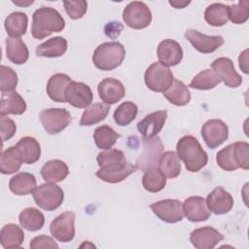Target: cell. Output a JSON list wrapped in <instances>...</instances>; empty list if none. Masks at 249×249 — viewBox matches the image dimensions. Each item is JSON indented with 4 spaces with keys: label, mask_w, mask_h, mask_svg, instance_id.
<instances>
[{
    "label": "cell",
    "mask_w": 249,
    "mask_h": 249,
    "mask_svg": "<svg viewBox=\"0 0 249 249\" xmlns=\"http://www.w3.org/2000/svg\"><path fill=\"white\" fill-rule=\"evenodd\" d=\"M99 169L96 176L104 182L115 184L124 181L136 170V166L126 161L123 151L109 149L100 152L96 157Z\"/></svg>",
    "instance_id": "cell-1"
},
{
    "label": "cell",
    "mask_w": 249,
    "mask_h": 249,
    "mask_svg": "<svg viewBox=\"0 0 249 249\" xmlns=\"http://www.w3.org/2000/svg\"><path fill=\"white\" fill-rule=\"evenodd\" d=\"M64 27V18L53 8L42 7L33 14L31 34L35 39H44L53 32L62 31Z\"/></svg>",
    "instance_id": "cell-2"
},
{
    "label": "cell",
    "mask_w": 249,
    "mask_h": 249,
    "mask_svg": "<svg viewBox=\"0 0 249 249\" xmlns=\"http://www.w3.org/2000/svg\"><path fill=\"white\" fill-rule=\"evenodd\" d=\"M177 156L183 160L185 167L190 172H197L208 161L206 152L200 146L198 140L193 135L181 137L176 145Z\"/></svg>",
    "instance_id": "cell-3"
},
{
    "label": "cell",
    "mask_w": 249,
    "mask_h": 249,
    "mask_svg": "<svg viewBox=\"0 0 249 249\" xmlns=\"http://www.w3.org/2000/svg\"><path fill=\"white\" fill-rule=\"evenodd\" d=\"M125 56L124 47L119 42H106L99 45L93 54L94 66L102 71H111L119 67Z\"/></svg>",
    "instance_id": "cell-4"
},
{
    "label": "cell",
    "mask_w": 249,
    "mask_h": 249,
    "mask_svg": "<svg viewBox=\"0 0 249 249\" xmlns=\"http://www.w3.org/2000/svg\"><path fill=\"white\" fill-rule=\"evenodd\" d=\"M35 203L46 211H53L58 208L64 198L62 189L55 183H48L36 187L32 192Z\"/></svg>",
    "instance_id": "cell-5"
},
{
    "label": "cell",
    "mask_w": 249,
    "mask_h": 249,
    "mask_svg": "<svg viewBox=\"0 0 249 249\" xmlns=\"http://www.w3.org/2000/svg\"><path fill=\"white\" fill-rule=\"evenodd\" d=\"M174 80L171 70L160 62H154L145 71L144 81L148 89L156 92H164Z\"/></svg>",
    "instance_id": "cell-6"
},
{
    "label": "cell",
    "mask_w": 249,
    "mask_h": 249,
    "mask_svg": "<svg viewBox=\"0 0 249 249\" xmlns=\"http://www.w3.org/2000/svg\"><path fill=\"white\" fill-rule=\"evenodd\" d=\"M143 151L136 161V167L142 171L158 167L159 160L163 153V144L157 136L143 137Z\"/></svg>",
    "instance_id": "cell-7"
},
{
    "label": "cell",
    "mask_w": 249,
    "mask_h": 249,
    "mask_svg": "<svg viewBox=\"0 0 249 249\" xmlns=\"http://www.w3.org/2000/svg\"><path fill=\"white\" fill-rule=\"evenodd\" d=\"M123 19L132 29H144L152 21V13L144 2L132 1L124 8Z\"/></svg>",
    "instance_id": "cell-8"
},
{
    "label": "cell",
    "mask_w": 249,
    "mask_h": 249,
    "mask_svg": "<svg viewBox=\"0 0 249 249\" xmlns=\"http://www.w3.org/2000/svg\"><path fill=\"white\" fill-rule=\"evenodd\" d=\"M39 118L45 131L51 135L61 132L72 121L70 113L63 108L45 109L40 113Z\"/></svg>",
    "instance_id": "cell-9"
},
{
    "label": "cell",
    "mask_w": 249,
    "mask_h": 249,
    "mask_svg": "<svg viewBox=\"0 0 249 249\" xmlns=\"http://www.w3.org/2000/svg\"><path fill=\"white\" fill-rule=\"evenodd\" d=\"M75 213L72 211L64 212L54 218L50 225L52 235L60 242H69L75 235Z\"/></svg>",
    "instance_id": "cell-10"
},
{
    "label": "cell",
    "mask_w": 249,
    "mask_h": 249,
    "mask_svg": "<svg viewBox=\"0 0 249 249\" xmlns=\"http://www.w3.org/2000/svg\"><path fill=\"white\" fill-rule=\"evenodd\" d=\"M153 213L165 223H177L184 217L182 202L178 199H163L150 205Z\"/></svg>",
    "instance_id": "cell-11"
},
{
    "label": "cell",
    "mask_w": 249,
    "mask_h": 249,
    "mask_svg": "<svg viewBox=\"0 0 249 249\" xmlns=\"http://www.w3.org/2000/svg\"><path fill=\"white\" fill-rule=\"evenodd\" d=\"M201 136L209 148H217L228 139V125L219 119L209 120L201 127Z\"/></svg>",
    "instance_id": "cell-12"
},
{
    "label": "cell",
    "mask_w": 249,
    "mask_h": 249,
    "mask_svg": "<svg viewBox=\"0 0 249 249\" xmlns=\"http://www.w3.org/2000/svg\"><path fill=\"white\" fill-rule=\"evenodd\" d=\"M184 35L192 46L202 53H213L224 44V38L222 36L205 35L196 29H188Z\"/></svg>",
    "instance_id": "cell-13"
},
{
    "label": "cell",
    "mask_w": 249,
    "mask_h": 249,
    "mask_svg": "<svg viewBox=\"0 0 249 249\" xmlns=\"http://www.w3.org/2000/svg\"><path fill=\"white\" fill-rule=\"evenodd\" d=\"M65 99L74 107L87 108L93 100V93L88 85L72 81L66 89Z\"/></svg>",
    "instance_id": "cell-14"
},
{
    "label": "cell",
    "mask_w": 249,
    "mask_h": 249,
    "mask_svg": "<svg viewBox=\"0 0 249 249\" xmlns=\"http://www.w3.org/2000/svg\"><path fill=\"white\" fill-rule=\"evenodd\" d=\"M212 70L229 88H238L242 83L241 76L235 71L233 62L229 57H219L211 63Z\"/></svg>",
    "instance_id": "cell-15"
},
{
    "label": "cell",
    "mask_w": 249,
    "mask_h": 249,
    "mask_svg": "<svg viewBox=\"0 0 249 249\" xmlns=\"http://www.w3.org/2000/svg\"><path fill=\"white\" fill-rule=\"evenodd\" d=\"M223 239L224 235L212 227L195 229L190 234L191 243L197 249H212Z\"/></svg>",
    "instance_id": "cell-16"
},
{
    "label": "cell",
    "mask_w": 249,
    "mask_h": 249,
    "mask_svg": "<svg viewBox=\"0 0 249 249\" xmlns=\"http://www.w3.org/2000/svg\"><path fill=\"white\" fill-rule=\"evenodd\" d=\"M97 91L101 100L107 105L119 102L125 95L124 86L121 81L114 78L103 79L97 86Z\"/></svg>",
    "instance_id": "cell-17"
},
{
    "label": "cell",
    "mask_w": 249,
    "mask_h": 249,
    "mask_svg": "<svg viewBox=\"0 0 249 249\" xmlns=\"http://www.w3.org/2000/svg\"><path fill=\"white\" fill-rule=\"evenodd\" d=\"M183 213L191 222H203L210 218L211 212L208 209L205 199L201 196H190L182 204Z\"/></svg>",
    "instance_id": "cell-18"
},
{
    "label": "cell",
    "mask_w": 249,
    "mask_h": 249,
    "mask_svg": "<svg viewBox=\"0 0 249 249\" xmlns=\"http://www.w3.org/2000/svg\"><path fill=\"white\" fill-rule=\"evenodd\" d=\"M206 205L210 212L216 215H223L230 212L233 206L231 195L222 187L215 188L206 197Z\"/></svg>",
    "instance_id": "cell-19"
},
{
    "label": "cell",
    "mask_w": 249,
    "mask_h": 249,
    "mask_svg": "<svg viewBox=\"0 0 249 249\" xmlns=\"http://www.w3.org/2000/svg\"><path fill=\"white\" fill-rule=\"evenodd\" d=\"M157 55L160 62L165 66H175L183 58V50L180 44L171 39L161 41L157 49Z\"/></svg>",
    "instance_id": "cell-20"
},
{
    "label": "cell",
    "mask_w": 249,
    "mask_h": 249,
    "mask_svg": "<svg viewBox=\"0 0 249 249\" xmlns=\"http://www.w3.org/2000/svg\"><path fill=\"white\" fill-rule=\"evenodd\" d=\"M167 118V111L160 110L147 115L137 124V129L143 137L157 136L162 129Z\"/></svg>",
    "instance_id": "cell-21"
},
{
    "label": "cell",
    "mask_w": 249,
    "mask_h": 249,
    "mask_svg": "<svg viewBox=\"0 0 249 249\" xmlns=\"http://www.w3.org/2000/svg\"><path fill=\"white\" fill-rule=\"evenodd\" d=\"M71 82V78L66 74L57 73L53 75L49 79L46 88L49 97L55 102H66L65 91Z\"/></svg>",
    "instance_id": "cell-22"
},
{
    "label": "cell",
    "mask_w": 249,
    "mask_h": 249,
    "mask_svg": "<svg viewBox=\"0 0 249 249\" xmlns=\"http://www.w3.org/2000/svg\"><path fill=\"white\" fill-rule=\"evenodd\" d=\"M26 110V103L24 99L17 92H3L0 100V115H21Z\"/></svg>",
    "instance_id": "cell-23"
},
{
    "label": "cell",
    "mask_w": 249,
    "mask_h": 249,
    "mask_svg": "<svg viewBox=\"0 0 249 249\" xmlns=\"http://www.w3.org/2000/svg\"><path fill=\"white\" fill-rule=\"evenodd\" d=\"M69 173L67 164L60 160L47 161L41 168L42 178L48 183H58L63 181Z\"/></svg>",
    "instance_id": "cell-24"
},
{
    "label": "cell",
    "mask_w": 249,
    "mask_h": 249,
    "mask_svg": "<svg viewBox=\"0 0 249 249\" xmlns=\"http://www.w3.org/2000/svg\"><path fill=\"white\" fill-rule=\"evenodd\" d=\"M16 147L18 148L22 161L26 164L35 163L39 160L41 156V148L39 142L31 136L21 137L17 143Z\"/></svg>",
    "instance_id": "cell-25"
},
{
    "label": "cell",
    "mask_w": 249,
    "mask_h": 249,
    "mask_svg": "<svg viewBox=\"0 0 249 249\" xmlns=\"http://www.w3.org/2000/svg\"><path fill=\"white\" fill-rule=\"evenodd\" d=\"M36 184V178L33 174L20 172L11 178L9 182V189L17 196H26L34 191Z\"/></svg>",
    "instance_id": "cell-26"
},
{
    "label": "cell",
    "mask_w": 249,
    "mask_h": 249,
    "mask_svg": "<svg viewBox=\"0 0 249 249\" xmlns=\"http://www.w3.org/2000/svg\"><path fill=\"white\" fill-rule=\"evenodd\" d=\"M67 51V41L63 37H53L36 48V54L42 57H58Z\"/></svg>",
    "instance_id": "cell-27"
},
{
    "label": "cell",
    "mask_w": 249,
    "mask_h": 249,
    "mask_svg": "<svg viewBox=\"0 0 249 249\" xmlns=\"http://www.w3.org/2000/svg\"><path fill=\"white\" fill-rule=\"evenodd\" d=\"M6 53L8 59L15 64H23L29 56L28 49L20 38L6 39Z\"/></svg>",
    "instance_id": "cell-28"
},
{
    "label": "cell",
    "mask_w": 249,
    "mask_h": 249,
    "mask_svg": "<svg viewBox=\"0 0 249 249\" xmlns=\"http://www.w3.org/2000/svg\"><path fill=\"white\" fill-rule=\"evenodd\" d=\"M24 240L22 229L16 224L5 225L0 231V241L3 248H19Z\"/></svg>",
    "instance_id": "cell-29"
},
{
    "label": "cell",
    "mask_w": 249,
    "mask_h": 249,
    "mask_svg": "<svg viewBox=\"0 0 249 249\" xmlns=\"http://www.w3.org/2000/svg\"><path fill=\"white\" fill-rule=\"evenodd\" d=\"M28 18L22 12H14L10 14L4 22L5 29L11 38H19L27 30Z\"/></svg>",
    "instance_id": "cell-30"
},
{
    "label": "cell",
    "mask_w": 249,
    "mask_h": 249,
    "mask_svg": "<svg viewBox=\"0 0 249 249\" xmlns=\"http://www.w3.org/2000/svg\"><path fill=\"white\" fill-rule=\"evenodd\" d=\"M162 94L171 104L176 106H185L191 100L189 89L179 80H173L171 86Z\"/></svg>",
    "instance_id": "cell-31"
},
{
    "label": "cell",
    "mask_w": 249,
    "mask_h": 249,
    "mask_svg": "<svg viewBox=\"0 0 249 249\" xmlns=\"http://www.w3.org/2000/svg\"><path fill=\"white\" fill-rule=\"evenodd\" d=\"M110 111V107L107 104L103 103H93L86 108L83 112L80 125L82 126H89L95 124L100 123L101 121L105 120L108 116Z\"/></svg>",
    "instance_id": "cell-32"
},
{
    "label": "cell",
    "mask_w": 249,
    "mask_h": 249,
    "mask_svg": "<svg viewBox=\"0 0 249 249\" xmlns=\"http://www.w3.org/2000/svg\"><path fill=\"white\" fill-rule=\"evenodd\" d=\"M21 156L16 146L2 152L0 158V171L2 174H13L19 170L22 163Z\"/></svg>",
    "instance_id": "cell-33"
},
{
    "label": "cell",
    "mask_w": 249,
    "mask_h": 249,
    "mask_svg": "<svg viewBox=\"0 0 249 249\" xmlns=\"http://www.w3.org/2000/svg\"><path fill=\"white\" fill-rule=\"evenodd\" d=\"M158 167L166 178H176L181 172L180 159L175 152L166 151L162 153Z\"/></svg>",
    "instance_id": "cell-34"
},
{
    "label": "cell",
    "mask_w": 249,
    "mask_h": 249,
    "mask_svg": "<svg viewBox=\"0 0 249 249\" xmlns=\"http://www.w3.org/2000/svg\"><path fill=\"white\" fill-rule=\"evenodd\" d=\"M18 221L21 227L25 230L29 231H36L43 228L45 224V217L40 210L34 207H28L19 213Z\"/></svg>",
    "instance_id": "cell-35"
},
{
    "label": "cell",
    "mask_w": 249,
    "mask_h": 249,
    "mask_svg": "<svg viewBox=\"0 0 249 249\" xmlns=\"http://www.w3.org/2000/svg\"><path fill=\"white\" fill-rule=\"evenodd\" d=\"M228 5L222 3H213L209 5L204 12V18L206 22L212 26H223L229 20Z\"/></svg>",
    "instance_id": "cell-36"
},
{
    "label": "cell",
    "mask_w": 249,
    "mask_h": 249,
    "mask_svg": "<svg viewBox=\"0 0 249 249\" xmlns=\"http://www.w3.org/2000/svg\"><path fill=\"white\" fill-rule=\"evenodd\" d=\"M143 188L150 193H158L161 191L166 185V177L159 169L154 167L144 172L142 177Z\"/></svg>",
    "instance_id": "cell-37"
},
{
    "label": "cell",
    "mask_w": 249,
    "mask_h": 249,
    "mask_svg": "<svg viewBox=\"0 0 249 249\" xmlns=\"http://www.w3.org/2000/svg\"><path fill=\"white\" fill-rule=\"evenodd\" d=\"M220 83V78L212 69H205L200 71L193 78L189 87L195 89L207 90L214 89Z\"/></svg>",
    "instance_id": "cell-38"
},
{
    "label": "cell",
    "mask_w": 249,
    "mask_h": 249,
    "mask_svg": "<svg viewBox=\"0 0 249 249\" xmlns=\"http://www.w3.org/2000/svg\"><path fill=\"white\" fill-rule=\"evenodd\" d=\"M120 134L117 133L109 125H101L95 128L93 132V139L97 148L102 150L111 149L117 142Z\"/></svg>",
    "instance_id": "cell-39"
},
{
    "label": "cell",
    "mask_w": 249,
    "mask_h": 249,
    "mask_svg": "<svg viewBox=\"0 0 249 249\" xmlns=\"http://www.w3.org/2000/svg\"><path fill=\"white\" fill-rule=\"evenodd\" d=\"M138 107L131 101L123 102L114 112V121L120 126L129 124L137 116Z\"/></svg>",
    "instance_id": "cell-40"
},
{
    "label": "cell",
    "mask_w": 249,
    "mask_h": 249,
    "mask_svg": "<svg viewBox=\"0 0 249 249\" xmlns=\"http://www.w3.org/2000/svg\"><path fill=\"white\" fill-rule=\"evenodd\" d=\"M216 161L218 165L226 171H233L239 168L234 157L233 144L220 150L216 155Z\"/></svg>",
    "instance_id": "cell-41"
},
{
    "label": "cell",
    "mask_w": 249,
    "mask_h": 249,
    "mask_svg": "<svg viewBox=\"0 0 249 249\" xmlns=\"http://www.w3.org/2000/svg\"><path fill=\"white\" fill-rule=\"evenodd\" d=\"M229 19L235 24L244 23L249 17V2L241 0L237 4L228 7Z\"/></svg>",
    "instance_id": "cell-42"
},
{
    "label": "cell",
    "mask_w": 249,
    "mask_h": 249,
    "mask_svg": "<svg viewBox=\"0 0 249 249\" xmlns=\"http://www.w3.org/2000/svg\"><path fill=\"white\" fill-rule=\"evenodd\" d=\"M1 74V83H0V89L1 92H10L14 91L18 85V75L17 73L9 66L1 65L0 68Z\"/></svg>",
    "instance_id": "cell-43"
},
{
    "label": "cell",
    "mask_w": 249,
    "mask_h": 249,
    "mask_svg": "<svg viewBox=\"0 0 249 249\" xmlns=\"http://www.w3.org/2000/svg\"><path fill=\"white\" fill-rule=\"evenodd\" d=\"M234 157L239 168L244 170L249 169V144L247 142L239 141L233 143Z\"/></svg>",
    "instance_id": "cell-44"
},
{
    "label": "cell",
    "mask_w": 249,
    "mask_h": 249,
    "mask_svg": "<svg viewBox=\"0 0 249 249\" xmlns=\"http://www.w3.org/2000/svg\"><path fill=\"white\" fill-rule=\"evenodd\" d=\"M64 9L68 17L72 19H79L85 16L87 13L88 3L84 0H75V1H63Z\"/></svg>",
    "instance_id": "cell-45"
},
{
    "label": "cell",
    "mask_w": 249,
    "mask_h": 249,
    "mask_svg": "<svg viewBox=\"0 0 249 249\" xmlns=\"http://www.w3.org/2000/svg\"><path fill=\"white\" fill-rule=\"evenodd\" d=\"M17 130V125L15 122L6 117V116H1L0 117V132H1V137L3 142L11 139Z\"/></svg>",
    "instance_id": "cell-46"
},
{
    "label": "cell",
    "mask_w": 249,
    "mask_h": 249,
    "mask_svg": "<svg viewBox=\"0 0 249 249\" xmlns=\"http://www.w3.org/2000/svg\"><path fill=\"white\" fill-rule=\"evenodd\" d=\"M32 249H40V248H58L57 243L48 235H39L35 236L29 244Z\"/></svg>",
    "instance_id": "cell-47"
},
{
    "label": "cell",
    "mask_w": 249,
    "mask_h": 249,
    "mask_svg": "<svg viewBox=\"0 0 249 249\" xmlns=\"http://www.w3.org/2000/svg\"><path fill=\"white\" fill-rule=\"evenodd\" d=\"M121 26L120 22H110L105 26V34L111 38H115L116 36H119L122 29H118V27Z\"/></svg>",
    "instance_id": "cell-48"
},
{
    "label": "cell",
    "mask_w": 249,
    "mask_h": 249,
    "mask_svg": "<svg viewBox=\"0 0 249 249\" xmlns=\"http://www.w3.org/2000/svg\"><path fill=\"white\" fill-rule=\"evenodd\" d=\"M248 50H245L243 51L239 57H238V61H239V68L245 73V74H248Z\"/></svg>",
    "instance_id": "cell-49"
},
{
    "label": "cell",
    "mask_w": 249,
    "mask_h": 249,
    "mask_svg": "<svg viewBox=\"0 0 249 249\" xmlns=\"http://www.w3.org/2000/svg\"><path fill=\"white\" fill-rule=\"evenodd\" d=\"M190 3H191V1H178V0H170L169 1V4L176 9H183L186 6H188Z\"/></svg>",
    "instance_id": "cell-50"
},
{
    "label": "cell",
    "mask_w": 249,
    "mask_h": 249,
    "mask_svg": "<svg viewBox=\"0 0 249 249\" xmlns=\"http://www.w3.org/2000/svg\"><path fill=\"white\" fill-rule=\"evenodd\" d=\"M13 3L14 4H16V5H18V6H28V5H31V4H33V1L31 0V1H13Z\"/></svg>",
    "instance_id": "cell-51"
}]
</instances>
